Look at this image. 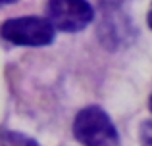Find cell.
Listing matches in <instances>:
<instances>
[{
	"label": "cell",
	"mask_w": 152,
	"mask_h": 146,
	"mask_svg": "<svg viewBox=\"0 0 152 146\" xmlns=\"http://www.w3.org/2000/svg\"><path fill=\"white\" fill-rule=\"evenodd\" d=\"M141 140L142 146H152V121H146L141 129Z\"/></svg>",
	"instance_id": "obj_5"
},
{
	"label": "cell",
	"mask_w": 152,
	"mask_h": 146,
	"mask_svg": "<svg viewBox=\"0 0 152 146\" xmlns=\"http://www.w3.org/2000/svg\"><path fill=\"white\" fill-rule=\"evenodd\" d=\"M148 27L152 29V6H150V12H148Z\"/></svg>",
	"instance_id": "obj_6"
},
{
	"label": "cell",
	"mask_w": 152,
	"mask_h": 146,
	"mask_svg": "<svg viewBox=\"0 0 152 146\" xmlns=\"http://www.w3.org/2000/svg\"><path fill=\"white\" fill-rule=\"evenodd\" d=\"M2 146H39V144H37V140H33V139H29V137L21 135V133L4 131Z\"/></svg>",
	"instance_id": "obj_4"
},
{
	"label": "cell",
	"mask_w": 152,
	"mask_h": 146,
	"mask_svg": "<svg viewBox=\"0 0 152 146\" xmlns=\"http://www.w3.org/2000/svg\"><path fill=\"white\" fill-rule=\"evenodd\" d=\"M150 110H152V96H150Z\"/></svg>",
	"instance_id": "obj_8"
},
{
	"label": "cell",
	"mask_w": 152,
	"mask_h": 146,
	"mask_svg": "<svg viewBox=\"0 0 152 146\" xmlns=\"http://www.w3.org/2000/svg\"><path fill=\"white\" fill-rule=\"evenodd\" d=\"M46 15L58 31L77 33L93 21L94 12L87 0H48Z\"/></svg>",
	"instance_id": "obj_3"
},
{
	"label": "cell",
	"mask_w": 152,
	"mask_h": 146,
	"mask_svg": "<svg viewBox=\"0 0 152 146\" xmlns=\"http://www.w3.org/2000/svg\"><path fill=\"white\" fill-rule=\"evenodd\" d=\"M12 2H18V0H2V4H12Z\"/></svg>",
	"instance_id": "obj_7"
},
{
	"label": "cell",
	"mask_w": 152,
	"mask_h": 146,
	"mask_svg": "<svg viewBox=\"0 0 152 146\" xmlns=\"http://www.w3.org/2000/svg\"><path fill=\"white\" fill-rule=\"evenodd\" d=\"M73 135L85 146H118L119 142L112 119L98 106H87L75 115Z\"/></svg>",
	"instance_id": "obj_1"
},
{
	"label": "cell",
	"mask_w": 152,
	"mask_h": 146,
	"mask_svg": "<svg viewBox=\"0 0 152 146\" xmlns=\"http://www.w3.org/2000/svg\"><path fill=\"white\" fill-rule=\"evenodd\" d=\"M56 27L50 23L48 17H14L4 21L2 37L4 41L19 46H46L54 41Z\"/></svg>",
	"instance_id": "obj_2"
}]
</instances>
